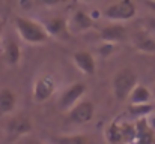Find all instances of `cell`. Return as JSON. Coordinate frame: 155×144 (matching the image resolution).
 <instances>
[{
    "label": "cell",
    "instance_id": "cell-14",
    "mask_svg": "<svg viewBox=\"0 0 155 144\" xmlns=\"http://www.w3.org/2000/svg\"><path fill=\"white\" fill-rule=\"evenodd\" d=\"M3 57L6 63L11 66H17L21 60V48L18 42L14 41L12 38H8L3 44Z\"/></svg>",
    "mask_w": 155,
    "mask_h": 144
},
{
    "label": "cell",
    "instance_id": "cell-19",
    "mask_svg": "<svg viewBox=\"0 0 155 144\" xmlns=\"http://www.w3.org/2000/svg\"><path fill=\"white\" fill-rule=\"evenodd\" d=\"M152 111H154V105H151V104H136V105L131 104V107L128 108V113L134 117H139V119L148 116Z\"/></svg>",
    "mask_w": 155,
    "mask_h": 144
},
{
    "label": "cell",
    "instance_id": "cell-6",
    "mask_svg": "<svg viewBox=\"0 0 155 144\" xmlns=\"http://www.w3.org/2000/svg\"><path fill=\"white\" fill-rule=\"evenodd\" d=\"M56 92V80L53 75H42L33 84V101L42 104L48 101Z\"/></svg>",
    "mask_w": 155,
    "mask_h": 144
},
{
    "label": "cell",
    "instance_id": "cell-10",
    "mask_svg": "<svg viewBox=\"0 0 155 144\" xmlns=\"http://www.w3.org/2000/svg\"><path fill=\"white\" fill-rule=\"evenodd\" d=\"M71 33H84L95 27V20L84 11H75L68 20Z\"/></svg>",
    "mask_w": 155,
    "mask_h": 144
},
{
    "label": "cell",
    "instance_id": "cell-21",
    "mask_svg": "<svg viewBox=\"0 0 155 144\" xmlns=\"http://www.w3.org/2000/svg\"><path fill=\"white\" fill-rule=\"evenodd\" d=\"M66 0H38L39 5L42 6H48V8H53V6H57V5H62L65 3Z\"/></svg>",
    "mask_w": 155,
    "mask_h": 144
},
{
    "label": "cell",
    "instance_id": "cell-5",
    "mask_svg": "<svg viewBox=\"0 0 155 144\" xmlns=\"http://www.w3.org/2000/svg\"><path fill=\"white\" fill-rule=\"evenodd\" d=\"M95 105L91 101H80L68 111V120L77 125H86L94 119Z\"/></svg>",
    "mask_w": 155,
    "mask_h": 144
},
{
    "label": "cell",
    "instance_id": "cell-25",
    "mask_svg": "<svg viewBox=\"0 0 155 144\" xmlns=\"http://www.w3.org/2000/svg\"><path fill=\"white\" fill-rule=\"evenodd\" d=\"M152 95L155 96V86H154V89H152Z\"/></svg>",
    "mask_w": 155,
    "mask_h": 144
},
{
    "label": "cell",
    "instance_id": "cell-11",
    "mask_svg": "<svg viewBox=\"0 0 155 144\" xmlns=\"http://www.w3.org/2000/svg\"><path fill=\"white\" fill-rule=\"evenodd\" d=\"M100 38L103 42H111V44H117V42H124L128 38V32L127 27L124 24H108L101 29L100 32Z\"/></svg>",
    "mask_w": 155,
    "mask_h": 144
},
{
    "label": "cell",
    "instance_id": "cell-26",
    "mask_svg": "<svg viewBox=\"0 0 155 144\" xmlns=\"http://www.w3.org/2000/svg\"><path fill=\"white\" fill-rule=\"evenodd\" d=\"M81 2H95V0H81Z\"/></svg>",
    "mask_w": 155,
    "mask_h": 144
},
{
    "label": "cell",
    "instance_id": "cell-24",
    "mask_svg": "<svg viewBox=\"0 0 155 144\" xmlns=\"http://www.w3.org/2000/svg\"><path fill=\"white\" fill-rule=\"evenodd\" d=\"M30 144H42V143H39V141H32Z\"/></svg>",
    "mask_w": 155,
    "mask_h": 144
},
{
    "label": "cell",
    "instance_id": "cell-2",
    "mask_svg": "<svg viewBox=\"0 0 155 144\" xmlns=\"http://www.w3.org/2000/svg\"><path fill=\"white\" fill-rule=\"evenodd\" d=\"M137 75L133 69L130 68H124L120 71L116 72V75L113 77V96L117 102H124L125 99H128L133 89L137 86Z\"/></svg>",
    "mask_w": 155,
    "mask_h": 144
},
{
    "label": "cell",
    "instance_id": "cell-1",
    "mask_svg": "<svg viewBox=\"0 0 155 144\" xmlns=\"http://www.w3.org/2000/svg\"><path fill=\"white\" fill-rule=\"evenodd\" d=\"M15 30L21 41L30 45H41L50 41V35L45 30L42 23H38L27 17H15L14 20Z\"/></svg>",
    "mask_w": 155,
    "mask_h": 144
},
{
    "label": "cell",
    "instance_id": "cell-7",
    "mask_svg": "<svg viewBox=\"0 0 155 144\" xmlns=\"http://www.w3.org/2000/svg\"><path fill=\"white\" fill-rule=\"evenodd\" d=\"M44 26H45V30L50 35V38H54L57 41H69L71 36H72L66 18L53 17L44 23Z\"/></svg>",
    "mask_w": 155,
    "mask_h": 144
},
{
    "label": "cell",
    "instance_id": "cell-4",
    "mask_svg": "<svg viewBox=\"0 0 155 144\" xmlns=\"http://www.w3.org/2000/svg\"><path fill=\"white\" fill-rule=\"evenodd\" d=\"M87 92V86L81 81L72 83L69 87H66L62 95L59 96L57 105L62 111H69L77 102H80L81 96H84V93Z\"/></svg>",
    "mask_w": 155,
    "mask_h": 144
},
{
    "label": "cell",
    "instance_id": "cell-17",
    "mask_svg": "<svg viewBox=\"0 0 155 144\" xmlns=\"http://www.w3.org/2000/svg\"><path fill=\"white\" fill-rule=\"evenodd\" d=\"M105 138L110 144H119L124 141V134H122V125L114 119L105 129Z\"/></svg>",
    "mask_w": 155,
    "mask_h": 144
},
{
    "label": "cell",
    "instance_id": "cell-13",
    "mask_svg": "<svg viewBox=\"0 0 155 144\" xmlns=\"http://www.w3.org/2000/svg\"><path fill=\"white\" fill-rule=\"evenodd\" d=\"M136 137L131 144H154V129L145 117H140L136 123Z\"/></svg>",
    "mask_w": 155,
    "mask_h": 144
},
{
    "label": "cell",
    "instance_id": "cell-15",
    "mask_svg": "<svg viewBox=\"0 0 155 144\" xmlns=\"http://www.w3.org/2000/svg\"><path fill=\"white\" fill-rule=\"evenodd\" d=\"M17 105V95L11 89H2L0 90V117L6 116L14 111Z\"/></svg>",
    "mask_w": 155,
    "mask_h": 144
},
{
    "label": "cell",
    "instance_id": "cell-8",
    "mask_svg": "<svg viewBox=\"0 0 155 144\" xmlns=\"http://www.w3.org/2000/svg\"><path fill=\"white\" fill-rule=\"evenodd\" d=\"M30 131H32V122L26 116H15L9 119L6 123V134L11 141H15L20 137L27 135Z\"/></svg>",
    "mask_w": 155,
    "mask_h": 144
},
{
    "label": "cell",
    "instance_id": "cell-12",
    "mask_svg": "<svg viewBox=\"0 0 155 144\" xmlns=\"http://www.w3.org/2000/svg\"><path fill=\"white\" fill-rule=\"evenodd\" d=\"M72 62L77 69L84 75H94L97 71V60L89 51H77L72 56Z\"/></svg>",
    "mask_w": 155,
    "mask_h": 144
},
{
    "label": "cell",
    "instance_id": "cell-20",
    "mask_svg": "<svg viewBox=\"0 0 155 144\" xmlns=\"http://www.w3.org/2000/svg\"><path fill=\"white\" fill-rule=\"evenodd\" d=\"M114 44H111V42H104L101 47L98 48V53L103 56V57H107V56H110V54H113L114 53Z\"/></svg>",
    "mask_w": 155,
    "mask_h": 144
},
{
    "label": "cell",
    "instance_id": "cell-16",
    "mask_svg": "<svg viewBox=\"0 0 155 144\" xmlns=\"http://www.w3.org/2000/svg\"><path fill=\"white\" fill-rule=\"evenodd\" d=\"M151 98H152V93H151V90L146 86L137 84L133 89V92H131V95H130L128 99H130V102L133 105H136V104H148Z\"/></svg>",
    "mask_w": 155,
    "mask_h": 144
},
{
    "label": "cell",
    "instance_id": "cell-23",
    "mask_svg": "<svg viewBox=\"0 0 155 144\" xmlns=\"http://www.w3.org/2000/svg\"><path fill=\"white\" fill-rule=\"evenodd\" d=\"M3 26H5V20L0 18V35H2V30H3Z\"/></svg>",
    "mask_w": 155,
    "mask_h": 144
},
{
    "label": "cell",
    "instance_id": "cell-18",
    "mask_svg": "<svg viewBox=\"0 0 155 144\" xmlns=\"http://www.w3.org/2000/svg\"><path fill=\"white\" fill-rule=\"evenodd\" d=\"M51 144H92V141H91V138L87 135L77 134V135H59V137H53Z\"/></svg>",
    "mask_w": 155,
    "mask_h": 144
},
{
    "label": "cell",
    "instance_id": "cell-22",
    "mask_svg": "<svg viewBox=\"0 0 155 144\" xmlns=\"http://www.w3.org/2000/svg\"><path fill=\"white\" fill-rule=\"evenodd\" d=\"M146 6H148L152 12H155V0H146Z\"/></svg>",
    "mask_w": 155,
    "mask_h": 144
},
{
    "label": "cell",
    "instance_id": "cell-3",
    "mask_svg": "<svg viewBox=\"0 0 155 144\" xmlns=\"http://www.w3.org/2000/svg\"><path fill=\"white\" fill-rule=\"evenodd\" d=\"M137 8L133 0H117L116 3L107 6L104 9L103 15L105 20L113 23H125L136 17Z\"/></svg>",
    "mask_w": 155,
    "mask_h": 144
},
{
    "label": "cell",
    "instance_id": "cell-9",
    "mask_svg": "<svg viewBox=\"0 0 155 144\" xmlns=\"http://www.w3.org/2000/svg\"><path fill=\"white\" fill-rule=\"evenodd\" d=\"M131 44L140 53L146 54H155V36L148 29L136 30L131 35Z\"/></svg>",
    "mask_w": 155,
    "mask_h": 144
}]
</instances>
